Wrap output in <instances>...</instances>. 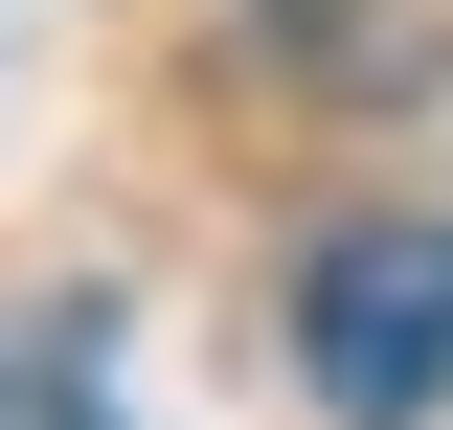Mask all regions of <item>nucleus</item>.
<instances>
[{
  "label": "nucleus",
  "mask_w": 453,
  "mask_h": 430,
  "mask_svg": "<svg viewBox=\"0 0 453 430\" xmlns=\"http://www.w3.org/2000/svg\"><path fill=\"white\" fill-rule=\"evenodd\" d=\"M295 363H318L340 430H408L453 408V204H363L295 250Z\"/></svg>",
  "instance_id": "obj_1"
},
{
  "label": "nucleus",
  "mask_w": 453,
  "mask_h": 430,
  "mask_svg": "<svg viewBox=\"0 0 453 430\" xmlns=\"http://www.w3.org/2000/svg\"><path fill=\"white\" fill-rule=\"evenodd\" d=\"M23 430H113V408H91V363H68V385H46V363H23Z\"/></svg>",
  "instance_id": "obj_2"
},
{
  "label": "nucleus",
  "mask_w": 453,
  "mask_h": 430,
  "mask_svg": "<svg viewBox=\"0 0 453 430\" xmlns=\"http://www.w3.org/2000/svg\"><path fill=\"white\" fill-rule=\"evenodd\" d=\"M0 430H23V363H0Z\"/></svg>",
  "instance_id": "obj_3"
}]
</instances>
